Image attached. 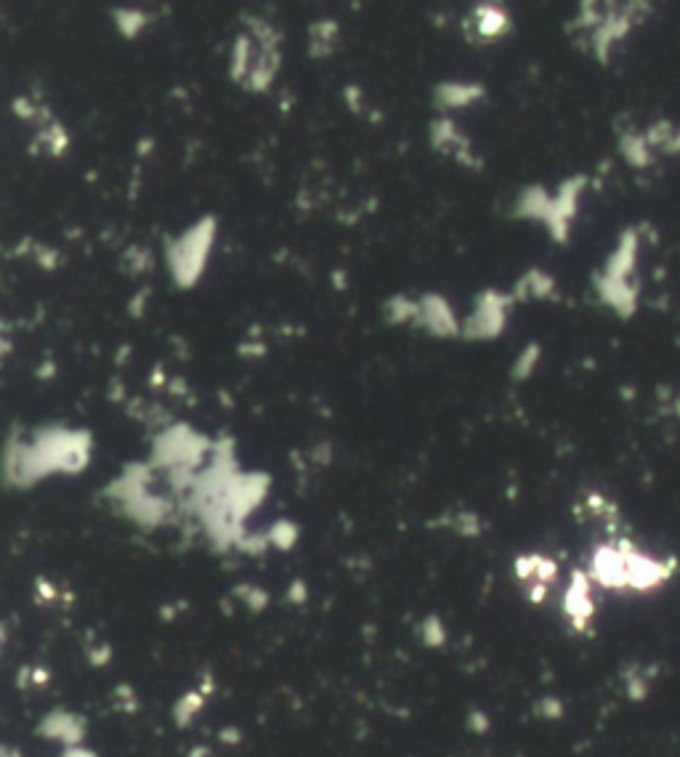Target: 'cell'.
Masks as SVG:
<instances>
[{
	"instance_id": "cell-1",
	"label": "cell",
	"mask_w": 680,
	"mask_h": 757,
	"mask_svg": "<svg viewBox=\"0 0 680 757\" xmlns=\"http://www.w3.org/2000/svg\"><path fill=\"white\" fill-rule=\"evenodd\" d=\"M566 611H569V617L577 622L580 627H585L593 617V601H590L588 585L582 580H577L566 595Z\"/></svg>"
}]
</instances>
